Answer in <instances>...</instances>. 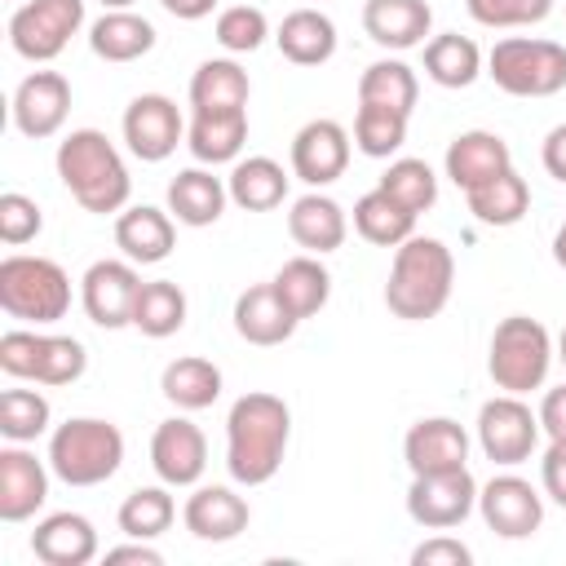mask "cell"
Listing matches in <instances>:
<instances>
[{
    "label": "cell",
    "instance_id": "cell-32",
    "mask_svg": "<svg viewBox=\"0 0 566 566\" xmlns=\"http://www.w3.org/2000/svg\"><path fill=\"white\" fill-rule=\"evenodd\" d=\"M226 190H230V203H239L243 212H270L287 199V172L270 155H248V159H234Z\"/></svg>",
    "mask_w": 566,
    "mask_h": 566
},
{
    "label": "cell",
    "instance_id": "cell-55",
    "mask_svg": "<svg viewBox=\"0 0 566 566\" xmlns=\"http://www.w3.org/2000/svg\"><path fill=\"white\" fill-rule=\"evenodd\" d=\"M97 4H102V9H128L133 0H97Z\"/></svg>",
    "mask_w": 566,
    "mask_h": 566
},
{
    "label": "cell",
    "instance_id": "cell-20",
    "mask_svg": "<svg viewBox=\"0 0 566 566\" xmlns=\"http://www.w3.org/2000/svg\"><path fill=\"white\" fill-rule=\"evenodd\" d=\"M181 522L203 544H226L248 531L252 509L234 486H195V495L181 509Z\"/></svg>",
    "mask_w": 566,
    "mask_h": 566
},
{
    "label": "cell",
    "instance_id": "cell-5",
    "mask_svg": "<svg viewBox=\"0 0 566 566\" xmlns=\"http://www.w3.org/2000/svg\"><path fill=\"white\" fill-rule=\"evenodd\" d=\"M0 310L22 323H57L71 310V274L53 256L13 252L0 261Z\"/></svg>",
    "mask_w": 566,
    "mask_h": 566
},
{
    "label": "cell",
    "instance_id": "cell-47",
    "mask_svg": "<svg viewBox=\"0 0 566 566\" xmlns=\"http://www.w3.org/2000/svg\"><path fill=\"white\" fill-rule=\"evenodd\" d=\"M473 553L455 535H429L424 544L411 548V566H469Z\"/></svg>",
    "mask_w": 566,
    "mask_h": 566
},
{
    "label": "cell",
    "instance_id": "cell-54",
    "mask_svg": "<svg viewBox=\"0 0 566 566\" xmlns=\"http://www.w3.org/2000/svg\"><path fill=\"white\" fill-rule=\"evenodd\" d=\"M557 358H562V367H566V327H562V336H557Z\"/></svg>",
    "mask_w": 566,
    "mask_h": 566
},
{
    "label": "cell",
    "instance_id": "cell-17",
    "mask_svg": "<svg viewBox=\"0 0 566 566\" xmlns=\"http://www.w3.org/2000/svg\"><path fill=\"white\" fill-rule=\"evenodd\" d=\"M345 168H349V133L336 119H310V124L296 128V137H292V172L305 186L323 190L336 177H345Z\"/></svg>",
    "mask_w": 566,
    "mask_h": 566
},
{
    "label": "cell",
    "instance_id": "cell-35",
    "mask_svg": "<svg viewBox=\"0 0 566 566\" xmlns=\"http://www.w3.org/2000/svg\"><path fill=\"white\" fill-rule=\"evenodd\" d=\"M270 283H274V292L283 296V305H287L296 318H314V314L327 305V296H332V274H327V265H323L314 252L283 261Z\"/></svg>",
    "mask_w": 566,
    "mask_h": 566
},
{
    "label": "cell",
    "instance_id": "cell-25",
    "mask_svg": "<svg viewBox=\"0 0 566 566\" xmlns=\"http://www.w3.org/2000/svg\"><path fill=\"white\" fill-rule=\"evenodd\" d=\"M296 314L283 305V296L274 292V283H252L248 292H239L234 301V332L248 340V345H283L292 332H296Z\"/></svg>",
    "mask_w": 566,
    "mask_h": 566
},
{
    "label": "cell",
    "instance_id": "cell-27",
    "mask_svg": "<svg viewBox=\"0 0 566 566\" xmlns=\"http://www.w3.org/2000/svg\"><path fill=\"white\" fill-rule=\"evenodd\" d=\"M186 146L199 164H234L248 146V111H190Z\"/></svg>",
    "mask_w": 566,
    "mask_h": 566
},
{
    "label": "cell",
    "instance_id": "cell-41",
    "mask_svg": "<svg viewBox=\"0 0 566 566\" xmlns=\"http://www.w3.org/2000/svg\"><path fill=\"white\" fill-rule=\"evenodd\" d=\"M407 119L402 111L394 106H371V102H358V115H354V146L367 155V159H389L394 150H402L407 142Z\"/></svg>",
    "mask_w": 566,
    "mask_h": 566
},
{
    "label": "cell",
    "instance_id": "cell-13",
    "mask_svg": "<svg viewBox=\"0 0 566 566\" xmlns=\"http://www.w3.org/2000/svg\"><path fill=\"white\" fill-rule=\"evenodd\" d=\"M478 513L500 539H526L544 526V495L526 478L500 473L486 486H478Z\"/></svg>",
    "mask_w": 566,
    "mask_h": 566
},
{
    "label": "cell",
    "instance_id": "cell-12",
    "mask_svg": "<svg viewBox=\"0 0 566 566\" xmlns=\"http://www.w3.org/2000/svg\"><path fill=\"white\" fill-rule=\"evenodd\" d=\"M137 292H142V279H137V270H133V261L124 256V261H93L88 270H84V279H80V305H84V314L97 323V327H106V332H115V327H133V305H137Z\"/></svg>",
    "mask_w": 566,
    "mask_h": 566
},
{
    "label": "cell",
    "instance_id": "cell-42",
    "mask_svg": "<svg viewBox=\"0 0 566 566\" xmlns=\"http://www.w3.org/2000/svg\"><path fill=\"white\" fill-rule=\"evenodd\" d=\"M53 407L40 389H4L0 394V433L9 442H35L40 433H49Z\"/></svg>",
    "mask_w": 566,
    "mask_h": 566
},
{
    "label": "cell",
    "instance_id": "cell-22",
    "mask_svg": "<svg viewBox=\"0 0 566 566\" xmlns=\"http://www.w3.org/2000/svg\"><path fill=\"white\" fill-rule=\"evenodd\" d=\"M31 553L44 566H88L102 548H97V531L84 513H49L44 522H35L31 531Z\"/></svg>",
    "mask_w": 566,
    "mask_h": 566
},
{
    "label": "cell",
    "instance_id": "cell-2",
    "mask_svg": "<svg viewBox=\"0 0 566 566\" xmlns=\"http://www.w3.org/2000/svg\"><path fill=\"white\" fill-rule=\"evenodd\" d=\"M455 287V256L442 239L411 234L394 248L389 283H385V305L402 323H429L447 310Z\"/></svg>",
    "mask_w": 566,
    "mask_h": 566
},
{
    "label": "cell",
    "instance_id": "cell-18",
    "mask_svg": "<svg viewBox=\"0 0 566 566\" xmlns=\"http://www.w3.org/2000/svg\"><path fill=\"white\" fill-rule=\"evenodd\" d=\"M49 473L27 442H9L0 451V522H27L49 500Z\"/></svg>",
    "mask_w": 566,
    "mask_h": 566
},
{
    "label": "cell",
    "instance_id": "cell-14",
    "mask_svg": "<svg viewBox=\"0 0 566 566\" xmlns=\"http://www.w3.org/2000/svg\"><path fill=\"white\" fill-rule=\"evenodd\" d=\"M124 142L142 164H164L177 142H186V119L172 97L164 93H142L124 111Z\"/></svg>",
    "mask_w": 566,
    "mask_h": 566
},
{
    "label": "cell",
    "instance_id": "cell-44",
    "mask_svg": "<svg viewBox=\"0 0 566 566\" xmlns=\"http://www.w3.org/2000/svg\"><path fill=\"white\" fill-rule=\"evenodd\" d=\"M270 35V18L256 4H230L217 13V44L226 53H256Z\"/></svg>",
    "mask_w": 566,
    "mask_h": 566
},
{
    "label": "cell",
    "instance_id": "cell-38",
    "mask_svg": "<svg viewBox=\"0 0 566 566\" xmlns=\"http://www.w3.org/2000/svg\"><path fill=\"white\" fill-rule=\"evenodd\" d=\"M133 327L150 340H164L172 332L186 327V292L172 283V279H150L142 283L137 292V305H133Z\"/></svg>",
    "mask_w": 566,
    "mask_h": 566
},
{
    "label": "cell",
    "instance_id": "cell-11",
    "mask_svg": "<svg viewBox=\"0 0 566 566\" xmlns=\"http://www.w3.org/2000/svg\"><path fill=\"white\" fill-rule=\"evenodd\" d=\"M478 509V482L464 469H447V473H411L407 486V517L424 531H451L460 526L469 513Z\"/></svg>",
    "mask_w": 566,
    "mask_h": 566
},
{
    "label": "cell",
    "instance_id": "cell-15",
    "mask_svg": "<svg viewBox=\"0 0 566 566\" xmlns=\"http://www.w3.org/2000/svg\"><path fill=\"white\" fill-rule=\"evenodd\" d=\"M150 469L164 486H195L208 469V438L195 420L172 416L150 433Z\"/></svg>",
    "mask_w": 566,
    "mask_h": 566
},
{
    "label": "cell",
    "instance_id": "cell-36",
    "mask_svg": "<svg viewBox=\"0 0 566 566\" xmlns=\"http://www.w3.org/2000/svg\"><path fill=\"white\" fill-rule=\"evenodd\" d=\"M424 75L442 88H469L482 75V49L460 31H442L424 40Z\"/></svg>",
    "mask_w": 566,
    "mask_h": 566
},
{
    "label": "cell",
    "instance_id": "cell-34",
    "mask_svg": "<svg viewBox=\"0 0 566 566\" xmlns=\"http://www.w3.org/2000/svg\"><path fill=\"white\" fill-rule=\"evenodd\" d=\"M464 203H469L473 221L504 230V226H517V221L531 212V186H526V177H517V172L509 168V172H500V177H491V181L464 190Z\"/></svg>",
    "mask_w": 566,
    "mask_h": 566
},
{
    "label": "cell",
    "instance_id": "cell-23",
    "mask_svg": "<svg viewBox=\"0 0 566 566\" xmlns=\"http://www.w3.org/2000/svg\"><path fill=\"white\" fill-rule=\"evenodd\" d=\"M442 164H447V177H451L460 190H473V186H482V181L509 172V168H513V150H509V142H504L500 133L469 128V133H460V137L447 146V159H442Z\"/></svg>",
    "mask_w": 566,
    "mask_h": 566
},
{
    "label": "cell",
    "instance_id": "cell-30",
    "mask_svg": "<svg viewBox=\"0 0 566 566\" xmlns=\"http://www.w3.org/2000/svg\"><path fill=\"white\" fill-rule=\"evenodd\" d=\"M274 44L296 66H323L336 53V22L327 13H318V9H292L279 22Z\"/></svg>",
    "mask_w": 566,
    "mask_h": 566
},
{
    "label": "cell",
    "instance_id": "cell-53",
    "mask_svg": "<svg viewBox=\"0 0 566 566\" xmlns=\"http://www.w3.org/2000/svg\"><path fill=\"white\" fill-rule=\"evenodd\" d=\"M553 261L566 270V221L557 226V234H553Z\"/></svg>",
    "mask_w": 566,
    "mask_h": 566
},
{
    "label": "cell",
    "instance_id": "cell-29",
    "mask_svg": "<svg viewBox=\"0 0 566 566\" xmlns=\"http://www.w3.org/2000/svg\"><path fill=\"white\" fill-rule=\"evenodd\" d=\"M88 49H93V57L115 62V66L119 62H137V57H146L155 49V27L133 9H106L88 27Z\"/></svg>",
    "mask_w": 566,
    "mask_h": 566
},
{
    "label": "cell",
    "instance_id": "cell-28",
    "mask_svg": "<svg viewBox=\"0 0 566 566\" xmlns=\"http://www.w3.org/2000/svg\"><path fill=\"white\" fill-rule=\"evenodd\" d=\"M226 203H230V190H226V181L212 177L208 168H181V172L168 181V212H172L181 226L203 230V226L221 221Z\"/></svg>",
    "mask_w": 566,
    "mask_h": 566
},
{
    "label": "cell",
    "instance_id": "cell-49",
    "mask_svg": "<svg viewBox=\"0 0 566 566\" xmlns=\"http://www.w3.org/2000/svg\"><path fill=\"white\" fill-rule=\"evenodd\" d=\"M539 429L548 433V438H566V385H557V389H548L544 398H539Z\"/></svg>",
    "mask_w": 566,
    "mask_h": 566
},
{
    "label": "cell",
    "instance_id": "cell-3",
    "mask_svg": "<svg viewBox=\"0 0 566 566\" xmlns=\"http://www.w3.org/2000/svg\"><path fill=\"white\" fill-rule=\"evenodd\" d=\"M57 177L62 186L71 190V199L84 208V212H124L128 195H133V177H128V164L124 155L115 150V142L97 128H71L62 142H57Z\"/></svg>",
    "mask_w": 566,
    "mask_h": 566
},
{
    "label": "cell",
    "instance_id": "cell-19",
    "mask_svg": "<svg viewBox=\"0 0 566 566\" xmlns=\"http://www.w3.org/2000/svg\"><path fill=\"white\" fill-rule=\"evenodd\" d=\"M402 460L411 473H447L469 464V433L451 416L416 420L402 438Z\"/></svg>",
    "mask_w": 566,
    "mask_h": 566
},
{
    "label": "cell",
    "instance_id": "cell-1",
    "mask_svg": "<svg viewBox=\"0 0 566 566\" xmlns=\"http://www.w3.org/2000/svg\"><path fill=\"white\" fill-rule=\"evenodd\" d=\"M292 411L279 394L252 389L230 402L226 416V469L239 486H265L287 455Z\"/></svg>",
    "mask_w": 566,
    "mask_h": 566
},
{
    "label": "cell",
    "instance_id": "cell-52",
    "mask_svg": "<svg viewBox=\"0 0 566 566\" xmlns=\"http://www.w3.org/2000/svg\"><path fill=\"white\" fill-rule=\"evenodd\" d=\"M172 18H181V22H199V18H208L212 9H217V0H159Z\"/></svg>",
    "mask_w": 566,
    "mask_h": 566
},
{
    "label": "cell",
    "instance_id": "cell-4",
    "mask_svg": "<svg viewBox=\"0 0 566 566\" xmlns=\"http://www.w3.org/2000/svg\"><path fill=\"white\" fill-rule=\"evenodd\" d=\"M124 464V433L102 416H71L49 433V469L66 486H97Z\"/></svg>",
    "mask_w": 566,
    "mask_h": 566
},
{
    "label": "cell",
    "instance_id": "cell-40",
    "mask_svg": "<svg viewBox=\"0 0 566 566\" xmlns=\"http://www.w3.org/2000/svg\"><path fill=\"white\" fill-rule=\"evenodd\" d=\"M172 517H177V504H172V495L164 486H137V491H128L124 504H119V513H115V522H119V531L128 539H159L172 526Z\"/></svg>",
    "mask_w": 566,
    "mask_h": 566
},
{
    "label": "cell",
    "instance_id": "cell-50",
    "mask_svg": "<svg viewBox=\"0 0 566 566\" xmlns=\"http://www.w3.org/2000/svg\"><path fill=\"white\" fill-rule=\"evenodd\" d=\"M539 159H544V172L566 186V124L548 128V137H544V146H539Z\"/></svg>",
    "mask_w": 566,
    "mask_h": 566
},
{
    "label": "cell",
    "instance_id": "cell-9",
    "mask_svg": "<svg viewBox=\"0 0 566 566\" xmlns=\"http://www.w3.org/2000/svg\"><path fill=\"white\" fill-rule=\"evenodd\" d=\"M84 27V0H27L9 18V44L27 62H53Z\"/></svg>",
    "mask_w": 566,
    "mask_h": 566
},
{
    "label": "cell",
    "instance_id": "cell-33",
    "mask_svg": "<svg viewBox=\"0 0 566 566\" xmlns=\"http://www.w3.org/2000/svg\"><path fill=\"white\" fill-rule=\"evenodd\" d=\"M159 394L177 407V411H203L221 398V367L199 358V354H186V358H172L159 376Z\"/></svg>",
    "mask_w": 566,
    "mask_h": 566
},
{
    "label": "cell",
    "instance_id": "cell-48",
    "mask_svg": "<svg viewBox=\"0 0 566 566\" xmlns=\"http://www.w3.org/2000/svg\"><path fill=\"white\" fill-rule=\"evenodd\" d=\"M539 482H544V495L566 509V438H548V451L539 460Z\"/></svg>",
    "mask_w": 566,
    "mask_h": 566
},
{
    "label": "cell",
    "instance_id": "cell-6",
    "mask_svg": "<svg viewBox=\"0 0 566 566\" xmlns=\"http://www.w3.org/2000/svg\"><path fill=\"white\" fill-rule=\"evenodd\" d=\"M548 367H553V336L539 318L509 314V318L495 323L491 349H486V371H491L495 389L531 394L548 380Z\"/></svg>",
    "mask_w": 566,
    "mask_h": 566
},
{
    "label": "cell",
    "instance_id": "cell-26",
    "mask_svg": "<svg viewBox=\"0 0 566 566\" xmlns=\"http://www.w3.org/2000/svg\"><path fill=\"white\" fill-rule=\"evenodd\" d=\"M287 234L296 239V248L323 256V252H336V248L345 243L349 217H345V208H340L332 195L310 190V195H301V199L292 203V212H287Z\"/></svg>",
    "mask_w": 566,
    "mask_h": 566
},
{
    "label": "cell",
    "instance_id": "cell-39",
    "mask_svg": "<svg viewBox=\"0 0 566 566\" xmlns=\"http://www.w3.org/2000/svg\"><path fill=\"white\" fill-rule=\"evenodd\" d=\"M416 97H420V80H416V71L402 57H380V62H371L358 75V102L394 106V111L411 115L416 111Z\"/></svg>",
    "mask_w": 566,
    "mask_h": 566
},
{
    "label": "cell",
    "instance_id": "cell-24",
    "mask_svg": "<svg viewBox=\"0 0 566 566\" xmlns=\"http://www.w3.org/2000/svg\"><path fill=\"white\" fill-rule=\"evenodd\" d=\"M429 27H433L429 0H367L363 4V31L380 49H394V53L420 49Z\"/></svg>",
    "mask_w": 566,
    "mask_h": 566
},
{
    "label": "cell",
    "instance_id": "cell-16",
    "mask_svg": "<svg viewBox=\"0 0 566 566\" xmlns=\"http://www.w3.org/2000/svg\"><path fill=\"white\" fill-rule=\"evenodd\" d=\"M13 128L31 142H44L53 133H62L66 115H71V84L57 71H31L18 88H13Z\"/></svg>",
    "mask_w": 566,
    "mask_h": 566
},
{
    "label": "cell",
    "instance_id": "cell-8",
    "mask_svg": "<svg viewBox=\"0 0 566 566\" xmlns=\"http://www.w3.org/2000/svg\"><path fill=\"white\" fill-rule=\"evenodd\" d=\"M88 367V349L75 336L13 327L0 336V371L35 385H75Z\"/></svg>",
    "mask_w": 566,
    "mask_h": 566
},
{
    "label": "cell",
    "instance_id": "cell-21",
    "mask_svg": "<svg viewBox=\"0 0 566 566\" xmlns=\"http://www.w3.org/2000/svg\"><path fill=\"white\" fill-rule=\"evenodd\" d=\"M177 243V226L172 212L150 208V203H133L115 217V248L133 261V265H159L172 256Z\"/></svg>",
    "mask_w": 566,
    "mask_h": 566
},
{
    "label": "cell",
    "instance_id": "cell-45",
    "mask_svg": "<svg viewBox=\"0 0 566 566\" xmlns=\"http://www.w3.org/2000/svg\"><path fill=\"white\" fill-rule=\"evenodd\" d=\"M469 18L482 22V27H535L553 13V0H464Z\"/></svg>",
    "mask_w": 566,
    "mask_h": 566
},
{
    "label": "cell",
    "instance_id": "cell-7",
    "mask_svg": "<svg viewBox=\"0 0 566 566\" xmlns=\"http://www.w3.org/2000/svg\"><path fill=\"white\" fill-rule=\"evenodd\" d=\"M486 75L509 97H553L566 88V44L539 35H509L486 53Z\"/></svg>",
    "mask_w": 566,
    "mask_h": 566
},
{
    "label": "cell",
    "instance_id": "cell-43",
    "mask_svg": "<svg viewBox=\"0 0 566 566\" xmlns=\"http://www.w3.org/2000/svg\"><path fill=\"white\" fill-rule=\"evenodd\" d=\"M380 190L394 195V199H398L402 208H411L416 217L438 203V177H433V168H429L424 159H394V164L385 168V177H380Z\"/></svg>",
    "mask_w": 566,
    "mask_h": 566
},
{
    "label": "cell",
    "instance_id": "cell-31",
    "mask_svg": "<svg viewBox=\"0 0 566 566\" xmlns=\"http://www.w3.org/2000/svg\"><path fill=\"white\" fill-rule=\"evenodd\" d=\"M252 80L234 57H208L190 75V111H248Z\"/></svg>",
    "mask_w": 566,
    "mask_h": 566
},
{
    "label": "cell",
    "instance_id": "cell-51",
    "mask_svg": "<svg viewBox=\"0 0 566 566\" xmlns=\"http://www.w3.org/2000/svg\"><path fill=\"white\" fill-rule=\"evenodd\" d=\"M119 562H137V566H164V553H159V548H150V539H133V544L106 548V566H119Z\"/></svg>",
    "mask_w": 566,
    "mask_h": 566
},
{
    "label": "cell",
    "instance_id": "cell-10",
    "mask_svg": "<svg viewBox=\"0 0 566 566\" xmlns=\"http://www.w3.org/2000/svg\"><path fill=\"white\" fill-rule=\"evenodd\" d=\"M539 433H544L539 416L522 402V394H495L478 411V447L491 464L513 469V464L531 460L539 447Z\"/></svg>",
    "mask_w": 566,
    "mask_h": 566
},
{
    "label": "cell",
    "instance_id": "cell-37",
    "mask_svg": "<svg viewBox=\"0 0 566 566\" xmlns=\"http://www.w3.org/2000/svg\"><path fill=\"white\" fill-rule=\"evenodd\" d=\"M354 230H358L367 243H376V248H398L402 239L416 234V212L402 208L394 195H385V190L376 186V190H367V195L354 203Z\"/></svg>",
    "mask_w": 566,
    "mask_h": 566
},
{
    "label": "cell",
    "instance_id": "cell-46",
    "mask_svg": "<svg viewBox=\"0 0 566 566\" xmlns=\"http://www.w3.org/2000/svg\"><path fill=\"white\" fill-rule=\"evenodd\" d=\"M40 230H44L40 203H35L31 195H22V190H4V195H0V243H4V248H22V243H31Z\"/></svg>",
    "mask_w": 566,
    "mask_h": 566
}]
</instances>
